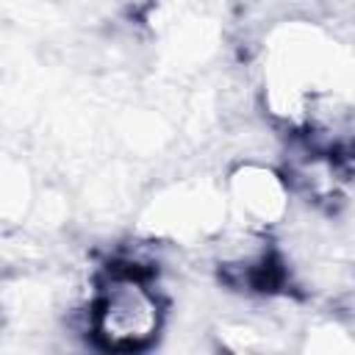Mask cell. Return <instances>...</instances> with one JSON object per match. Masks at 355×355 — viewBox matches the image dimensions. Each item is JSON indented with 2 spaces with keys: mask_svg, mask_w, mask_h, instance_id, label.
Masks as SVG:
<instances>
[{
  "mask_svg": "<svg viewBox=\"0 0 355 355\" xmlns=\"http://www.w3.org/2000/svg\"><path fill=\"white\" fill-rule=\"evenodd\" d=\"M150 269L136 261L111 263L92 305V333L108 349H139L161 324V302L147 286Z\"/></svg>",
  "mask_w": 355,
  "mask_h": 355,
  "instance_id": "6da1fadb",
  "label": "cell"
}]
</instances>
